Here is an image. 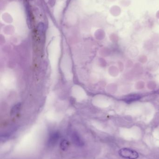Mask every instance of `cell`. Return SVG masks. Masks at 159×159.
<instances>
[{
	"label": "cell",
	"mask_w": 159,
	"mask_h": 159,
	"mask_svg": "<svg viewBox=\"0 0 159 159\" xmlns=\"http://www.w3.org/2000/svg\"><path fill=\"white\" fill-rule=\"evenodd\" d=\"M119 156L124 158L136 159L139 157V154L136 151L128 148H123L119 152Z\"/></svg>",
	"instance_id": "cell-1"
},
{
	"label": "cell",
	"mask_w": 159,
	"mask_h": 159,
	"mask_svg": "<svg viewBox=\"0 0 159 159\" xmlns=\"http://www.w3.org/2000/svg\"><path fill=\"white\" fill-rule=\"evenodd\" d=\"M59 139V134L58 133H53L49 136L48 140V144L50 146L55 145Z\"/></svg>",
	"instance_id": "cell-3"
},
{
	"label": "cell",
	"mask_w": 159,
	"mask_h": 159,
	"mask_svg": "<svg viewBox=\"0 0 159 159\" xmlns=\"http://www.w3.org/2000/svg\"><path fill=\"white\" fill-rule=\"evenodd\" d=\"M72 141L74 144L77 147H82L84 146V141L81 139L79 134L76 133H73L72 136Z\"/></svg>",
	"instance_id": "cell-2"
},
{
	"label": "cell",
	"mask_w": 159,
	"mask_h": 159,
	"mask_svg": "<svg viewBox=\"0 0 159 159\" xmlns=\"http://www.w3.org/2000/svg\"><path fill=\"white\" fill-rule=\"evenodd\" d=\"M69 143L68 141L63 140L60 143V148L62 150H65L68 148Z\"/></svg>",
	"instance_id": "cell-4"
}]
</instances>
